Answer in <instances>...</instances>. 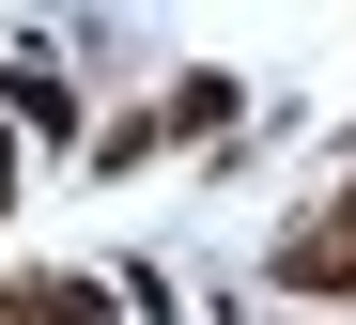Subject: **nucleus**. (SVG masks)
Wrapping results in <instances>:
<instances>
[{
    "label": "nucleus",
    "mask_w": 356,
    "mask_h": 325,
    "mask_svg": "<svg viewBox=\"0 0 356 325\" xmlns=\"http://www.w3.org/2000/svg\"><path fill=\"white\" fill-rule=\"evenodd\" d=\"M264 279H279L294 310H310V325H325V310H356V232H341V217H294Z\"/></svg>",
    "instance_id": "1"
},
{
    "label": "nucleus",
    "mask_w": 356,
    "mask_h": 325,
    "mask_svg": "<svg viewBox=\"0 0 356 325\" xmlns=\"http://www.w3.org/2000/svg\"><path fill=\"white\" fill-rule=\"evenodd\" d=\"M0 310L16 325H124V294L78 279V264H0Z\"/></svg>",
    "instance_id": "2"
},
{
    "label": "nucleus",
    "mask_w": 356,
    "mask_h": 325,
    "mask_svg": "<svg viewBox=\"0 0 356 325\" xmlns=\"http://www.w3.org/2000/svg\"><path fill=\"white\" fill-rule=\"evenodd\" d=\"M0 124H31V140H78V78H63V62H47V47H16V62H0Z\"/></svg>",
    "instance_id": "3"
},
{
    "label": "nucleus",
    "mask_w": 356,
    "mask_h": 325,
    "mask_svg": "<svg viewBox=\"0 0 356 325\" xmlns=\"http://www.w3.org/2000/svg\"><path fill=\"white\" fill-rule=\"evenodd\" d=\"M232 109H248V78H217V62H186V78L155 93V124H170V140H232Z\"/></svg>",
    "instance_id": "4"
},
{
    "label": "nucleus",
    "mask_w": 356,
    "mask_h": 325,
    "mask_svg": "<svg viewBox=\"0 0 356 325\" xmlns=\"http://www.w3.org/2000/svg\"><path fill=\"white\" fill-rule=\"evenodd\" d=\"M325 217H341V232H356V171H341V202H325Z\"/></svg>",
    "instance_id": "5"
},
{
    "label": "nucleus",
    "mask_w": 356,
    "mask_h": 325,
    "mask_svg": "<svg viewBox=\"0 0 356 325\" xmlns=\"http://www.w3.org/2000/svg\"><path fill=\"white\" fill-rule=\"evenodd\" d=\"M0 186H16V124H0Z\"/></svg>",
    "instance_id": "6"
},
{
    "label": "nucleus",
    "mask_w": 356,
    "mask_h": 325,
    "mask_svg": "<svg viewBox=\"0 0 356 325\" xmlns=\"http://www.w3.org/2000/svg\"><path fill=\"white\" fill-rule=\"evenodd\" d=\"M0 325H16V310H0Z\"/></svg>",
    "instance_id": "7"
}]
</instances>
